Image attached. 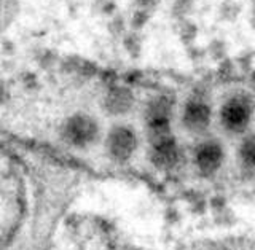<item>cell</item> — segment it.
Masks as SVG:
<instances>
[{"label": "cell", "instance_id": "cell-1", "mask_svg": "<svg viewBox=\"0 0 255 250\" xmlns=\"http://www.w3.org/2000/svg\"><path fill=\"white\" fill-rule=\"evenodd\" d=\"M254 115V102L246 96H235L228 99L220 110V122L227 131L238 134L251 125Z\"/></svg>", "mask_w": 255, "mask_h": 250}, {"label": "cell", "instance_id": "cell-2", "mask_svg": "<svg viewBox=\"0 0 255 250\" xmlns=\"http://www.w3.org/2000/svg\"><path fill=\"white\" fill-rule=\"evenodd\" d=\"M223 156H225V153L217 140H206L199 143L195 150V164L199 169V172L211 175L220 169Z\"/></svg>", "mask_w": 255, "mask_h": 250}, {"label": "cell", "instance_id": "cell-3", "mask_svg": "<svg viewBox=\"0 0 255 250\" xmlns=\"http://www.w3.org/2000/svg\"><path fill=\"white\" fill-rule=\"evenodd\" d=\"M135 148H137V139L129 127H115L109 135V151L112 153V156L120 161L131 158Z\"/></svg>", "mask_w": 255, "mask_h": 250}, {"label": "cell", "instance_id": "cell-4", "mask_svg": "<svg viewBox=\"0 0 255 250\" xmlns=\"http://www.w3.org/2000/svg\"><path fill=\"white\" fill-rule=\"evenodd\" d=\"M211 123V109L203 101H190L183 110V125L191 132H203Z\"/></svg>", "mask_w": 255, "mask_h": 250}, {"label": "cell", "instance_id": "cell-5", "mask_svg": "<svg viewBox=\"0 0 255 250\" xmlns=\"http://www.w3.org/2000/svg\"><path fill=\"white\" fill-rule=\"evenodd\" d=\"M151 159L158 167H172L179 159V148L175 139L167 135L155 137L153 139V151H151Z\"/></svg>", "mask_w": 255, "mask_h": 250}, {"label": "cell", "instance_id": "cell-6", "mask_svg": "<svg viewBox=\"0 0 255 250\" xmlns=\"http://www.w3.org/2000/svg\"><path fill=\"white\" fill-rule=\"evenodd\" d=\"M98 127L94 122L88 117H75L72 118L66 126V135L70 143L74 145H86L94 140Z\"/></svg>", "mask_w": 255, "mask_h": 250}, {"label": "cell", "instance_id": "cell-7", "mask_svg": "<svg viewBox=\"0 0 255 250\" xmlns=\"http://www.w3.org/2000/svg\"><path fill=\"white\" fill-rule=\"evenodd\" d=\"M147 126L153 139L169 134V104L163 99L151 104L147 110Z\"/></svg>", "mask_w": 255, "mask_h": 250}, {"label": "cell", "instance_id": "cell-8", "mask_svg": "<svg viewBox=\"0 0 255 250\" xmlns=\"http://www.w3.org/2000/svg\"><path fill=\"white\" fill-rule=\"evenodd\" d=\"M238 156L246 169H255V134L247 135L241 142Z\"/></svg>", "mask_w": 255, "mask_h": 250}, {"label": "cell", "instance_id": "cell-9", "mask_svg": "<svg viewBox=\"0 0 255 250\" xmlns=\"http://www.w3.org/2000/svg\"><path fill=\"white\" fill-rule=\"evenodd\" d=\"M131 104V96L128 91H115L109 98V107L115 112H125Z\"/></svg>", "mask_w": 255, "mask_h": 250}]
</instances>
